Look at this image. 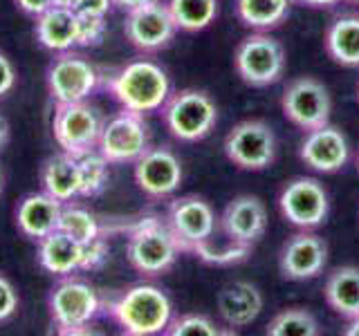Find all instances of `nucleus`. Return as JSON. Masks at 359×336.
Returning a JSON list of instances; mask_svg holds the SVG:
<instances>
[{
    "label": "nucleus",
    "mask_w": 359,
    "mask_h": 336,
    "mask_svg": "<svg viewBox=\"0 0 359 336\" xmlns=\"http://www.w3.org/2000/svg\"><path fill=\"white\" fill-rule=\"evenodd\" d=\"M106 312L123 334L155 336L164 334L173 318V302L155 283H135L106 302Z\"/></svg>",
    "instance_id": "nucleus-1"
},
{
    "label": "nucleus",
    "mask_w": 359,
    "mask_h": 336,
    "mask_svg": "<svg viewBox=\"0 0 359 336\" xmlns=\"http://www.w3.org/2000/svg\"><path fill=\"white\" fill-rule=\"evenodd\" d=\"M106 88L123 110L140 115L162 110L171 97V78L160 63L151 59H135L121 65L108 76Z\"/></svg>",
    "instance_id": "nucleus-2"
},
{
    "label": "nucleus",
    "mask_w": 359,
    "mask_h": 336,
    "mask_svg": "<svg viewBox=\"0 0 359 336\" xmlns=\"http://www.w3.org/2000/svg\"><path fill=\"white\" fill-rule=\"evenodd\" d=\"M104 309L106 302L101 300L97 287L76 274L61 276L48 294L50 321L59 334H90V325Z\"/></svg>",
    "instance_id": "nucleus-3"
},
{
    "label": "nucleus",
    "mask_w": 359,
    "mask_h": 336,
    "mask_svg": "<svg viewBox=\"0 0 359 336\" xmlns=\"http://www.w3.org/2000/svg\"><path fill=\"white\" fill-rule=\"evenodd\" d=\"M180 253L182 249H180L173 231L160 216H144L128 227L126 255L137 274L157 278L171 272Z\"/></svg>",
    "instance_id": "nucleus-4"
},
{
    "label": "nucleus",
    "mask_w": 359,
    "mask_h": 336,
    "mask_svg": "<svg viewBox=\"0 0 359 336\" xmlns=\"http://www.w3.org/2000/svg\"><path fill=\"white\" fill-rule=\"evenodd\" d=\"M162 121L173 139L198 144L207 139L218 123V106L205 90L184 88L171 92L162 106Z\"/></svg>",
    "instance_id": "nucleus-5"
},
{
    "label": "nucleus",
    "mask_w": 359,
    "mask_h": 336,
    "mask_svg": "<svg viewBox=\"0 0 359 336\" xmlns=\"http://www.w3.org/2000/svg\"><path fill=\"white\" fill-rule=\"evenodd\" d=\"M285 50L267 31L245 36L233 52V67L241 81L252 88H269L285 74Z\"/></svg>",
    "instance_id": "nucleus-6"
},
{
    "label": "nucleus",
    "mask_w": 359,
    "mask_h": 336,
    "mask_svg": "<svg viewBox=\"0 0 359 336\" xmlns=\"http://www.w3.org/2000/svg\"><path fill=\"white\" fill-rule=\"evenodd\" d=\"M224 155L241 171H265L276 162L278 141L274 128L263 119L238 121L224 137Z\"/></svg>",
    "instance_id": "nucleus-7"
},
{
    "label": "nucleus",
    "mask_w": 359,
    "mask_h": 336,
    "mask_svg": "<svg viewBox=\"0 0 359 336\" xmlns=\"http://www.w3.org/2000/svg\"><path fill=\"white\" fill-rule=\"evenodd\" d=\"M151 148V128L140 112L123 110L106 119L97 150L108 160L110 166L135 164Z\"/></svg>",
    "instance_id": "nucleus-8"
},
{
    "label": "nucleus",
    "mask_w": 359,
    "mask_h": 336,
    "mask_svg": "<svg viewBox=\"0 0 359 336\" xmlns=\"http://www.w3.org/2000/svg\"><path fill=\"white\" fill-rule=\"evenodd\" d=\"M104 123L106 117L101 115V110L90 106L88 101L59 104L52 117V134L63 153L79 157L97 148Z\"/></svg>",
    "instance_id": "nucleus-9"
},
{
    "label": "nucleus",
    "mask_w": 359,
    "mask_h": 336,
    "mask_svg": "<svg viewBox=\"0 0 359 336\" xmlns=\"http://www.w3.org/2000/svg\"><path fill=\"white\" fill-rule=\"evenodd\" d=\"M278 211L292 227L314 231L330 216V195L317 177H292L278 193Z\"/></svg>",
    "instance_id": "nucleus-10"
},
{
    "label": "nucleus",
    "mask_w": 359,
    "mask_h": 336,
    "mask_svg": "<svg viewBox=\"0 0 359 336\" xmlns=\"http://www.w3.org/2000/svg\"><path fill=\"white\" fill-rule=\"evenodd\" d=\"M280 108H283V115L292 126L308 132L330 123L332 97L330 90L319 78L299 76L285 85L283 97H280Z\"/></svg>",
    "instance_id": "nucleus-11"
},
{
    "label": "nucleus",
    "mask_w": 359,
    "mask_h": 336,
    "mask_svg": "<svg viewBox=\"0 0 359 336\" xmlns=\"http://www.w3.org/2000/svg\"><path fill=\"white\" fill-rule=\"evenodd\" d=\"M166 224L173 231L182 253H194L198 246L216 238L218 218L205 197L182 195L168 204Z\"/></svg>",
    "instance_id": "nucleus-12"
},
{
    "label": "nucleus",
    "mask_w": 359,
    "mask_h": 336,
    "mask_svg": "<svg viewBox=\"0 0 359 336\" xmlns=\"http://www.w3.org/2000/svg\"><path fill=\"white\" fill-rule=\"evenodd\" d=\"M45 78H48V92L56 106L88 101L101 81L97 67L72 50L54 56Z\"/></svg>",
    "instance_id": "nucleus-13"
},
{
    "label": "nucleus",
    "mask_w": 359,
    "mask_h": 336,
    "mask_svg": "<svg viewBox=\"0 0 359 336\" xmlns=\"http://www.w3.org/2000/svg\"><path fill=\"white\" fill-rule=\"evenodd\" d=\"M133 166L135 184L149 200H166L182 186V160L168 146H151Z\"/></svg>",
    "instance_id": "nucleus-14"
},
{
    "label": "nucleus",
    "mask_w": 359,
    "mask_h": 336,
    "mask_svg": "<svg viewBox=\"0 0 359 336\" xmlns=\"http://www.w3.org/2000/svg\"><path fill=\"white\" fill-rule=\"evenodd\" d=\"M123 34H126V41L135 50L144 54H155L166 50L173 43L177 25L171 11H168V5L162 3V0H153V3L144 7L126 11Z\"/></svg>",
    "instance_id": "nucleus-15"
},
{
    "label": "nucleus",
    "mask_w": 359,
    "mask_h": 336,
    "mask_svg": "<svg viewBox=\"0 0 359 336\" xmlns=\"http://www.w3.org/2000/svg\"><path fill=\"white\" fill-rule=\"evenodd\" d=\"M328 265V244L310 229L290 235L278 251V272L285 280L306 283L323 274Z\"/></svg>",
    "instance_id": "nucleus-16"
},
{
    "label": "nucleus",
    "mask_w": 359,
    "mask_h": 336,
    "mask_svg": "<svg viewBox=\"0 0 359 336\" xmlns=\"http://www.w3.org/2000/svg\"><path fill=\"white\" fill-rule=\"evenodd\" d=\"M299 160L323 175L339 173L351 160V144L346 132L332 123L308 130L299 144Z\"/></svg>",
    "instance_id": "nucleus-17"
},
{
    "label": "nucleus",
    "mask_w": 359,
    "mask_h": 336,
    "mask_svg": "<svg viewBox=\"0 0 359 336\" xmlns=\"http://www.w3.org/2000/svg\"><path fill=\"white\" fill-rule=\"evenodd\" d=\"M224 240L254 249L267 231V206L258 195H236L218 218Z\"/></svg>",
    "instance_id": "nucleus-18"
},
{
    "label": "nucleus",
    "mask_w": 359,
    "mask_h": 336,
    "mask_svg": "<svg viewBox=\"0 0 359 336\" xmlns=\"http://www.w3.org/2000/svg\"><path fill=\"white\" fill-rule=\"evenodd\" d=\"M220 318L229 328H247L263 312V294L250 280H231L218 291L216 298Z\"/></svg>",
    "instance_id": "nucleus-19"
},
{
    "label": "nucleus",
    "mask_w": 359,
    "mask_h": 336,
    "mask_svg": "<svg viewBox=\"0 0 359 336\" xmlns=\"http://www.w3.org/2000/svg\"><path fill=\"white\" fill-rule=\"evenodd\" d=\"M63 202L50 193H27L16 206V227L25 238L39 242L45 235L59 229Z\"/></svg>",
    "instance_id": "nucleus-20"
},
{
    "label": "nucleus",
    "mask_w": 359,
    "mask_h": 336,
    "mask_svg": "<svg viewBox=\"0 0 359 336\" xmlns=\"http://www.w3.org/2000/svg\"><path fill=\"white\" fill-rule=\"evenodd\" d=\"M34 20V34L41 48L54 54L79 48V14L67 5H54Z\"/></svg>",
    "instance_id": "nucleus-21"
},
{
    "label": "nucleus",
    "mask_w": 359,
    "mask_h": 336,
    "mask_svg": "<svg viewBox=\"0 0 359 336\" xmlns=\"http://www.w3.org/2000/svg\"><path fill=\"white\" fill-rule=\"evenodd\" d=\"M36 255H39V265L48 274L56 278L72 276L76 272H81L83 244L76 242L65 231L56 229L36 242Z\"/></svg>",
    "instance_id": "nucleus-22"
},
{
    "label": "nucleus",
    "mask_w": 359,
    "mask_h": 336,
    "mask_svg": "<svg viewBox=\"0 0 359 336\" xmlns=\"http://www.w3.org/2000/svg\"><path fill=\"white\" fill-rule=\"evenodd\" d=\"M41 186L59 202H72L81 197V175L79 160L70 153L50 155L41 166Z\"/></svg>",
    "instance_id": "nucleus-23"
},
{
    "label": "nucleus",
    "mask_w": 359,
    "mask_h": 336,
    "mask_svg": "<svg viewBox=\"0 0 359 336\" xmlns=\"http://www.w3.org/2000/svg\"><path fill=\"white\" fill-rule=\"evenodd\" d=\"M323 298L328 307L346 321L359 316V267L341 265L325 276Z\"/></svg>",
    "instance_id": "nucleus-24"
},
{
    "label": "nucleus",
    "mask_w": 359,
    "mask_h": 336,
    "mask_svg": "<svg viewBox=\"0 0 359 336\" xmlns=\"http://www.w3.org/2000/svg\"><path fill=\"white\" fill-rule=\"evenodd\" d=\"M323 45L337 65L359 70V14L348 11V14L337 16L325 27Z\"/></svg>",
    "instance_id": "nucleus-25"
},
{
    "label": "nucleus",
    "mask_w": 359,
    "mask_h": 336,
    "mask_svg": "<svg viewBox=\"0 0 359 336\" xmlns=\"http://www.w3.org/2000/svg\"><path fill=\"white\" fill-rule=\"evenodd\" d=\"M292 5V0H236V16L254 31H269L287 20Z\"/></svg>",
    "instance_id": "nucleus-26"
},
{
    "label": "nucleus",
    "mask_w": 359,
    "mask_h": 336,
    "mask_svg": "<svg viewBox=\"0 0 359 336\" xmlns=\"http://www.w3.org/2000/svg\"><path fill=\"white\" fill-rule=\"evenodd\" d=\"M168 11L177 29L196 34L218 18V0H168Z\"/></svg>",
    "instance_id": "nucleus-27"
},
{
    "label": "nucleus",
    "mask_w": 359,
    "mask_h": 336,
    "mask_svg": "<svg viewBox=\"0 0 359 336\" xmlns=\"http://www.w3.org/2000/svg\"><path fill=\"white\" fill-rule=\"evenodd\" d=\"M59 229L65 231L67 235H72L76 242L88 244L104 235V229L97 220V216L88 206L79 204V202H63L61 209V220H59Z\"/></svg>",
    "instance_id": "nucleus-28"
},
{
    "label": "nucleus",
    "mask_w": 359,
    "mask_h": 336,
    "mask_svg": "<svg viewBox=\"0 0 359 336\" xmlns=\"http://www.w3.org/2000/svg\"><path fill=\"white\" fill-rule=\"evenodd\" d=\"M267 336H319L321 328L317 316L308 307H285L267 323Z\"/></svg>",
    "instance_id": "nucleus-29"
},
{
    "label": "nucleus",
    "mask_w": 359,
    "mask_h": 336,
    "mask_svg": "<svg viewBox=\"0 0 359 336\" xmlns=\"http://www.w3.org/2000/svg\"><path fill=\"white\" fill-rule=\"evenodd\" d=\"M81 175V197H97L104 193L110 179V164L97 148L76 157Z\"/></svg>",
    "instance_id": "nucleus-30"
},
{
    "label": "nucleus",
    "mask_w": 359,
    "mask_h": 336,
    "mask_svg": "<svg viewBox=\"0 0 359 336\" xmlns=\"http://www.w3.org/2000/svg\"><path fill=\"white\" fill-rule=\"evenodd\" d=\"M168 336H220L224 334L216 323L205 314H182V316L171 318L166 332Z\"/></svg>",
    "instance_id": "nucleus-31"
},
{
    "label": "nucleus",
    "mask_w": 359,
    "mask_h": 336,
    "mask_svg": "<svg viewBox=\"0 0 359 336\" xmlns=\"http://www.w3.org/2000/svg\"><path fill=\"white\" fill-rule=\"evenodd\" d=\"M250 246H243V244H233V242H224V246H213V240L198 246L194 251L196 258H200L202 262L207 265H216V267H227V265H236V262H243L247 260L250 255Z\"/></svg>",
    "instance_id": "nucleus-32"
},
{
    "label": "nucleus",
    "mask_w": 359,
    "mask_h": 336,
    "mask_svg": "<svg viewBox=\"0 0 359 336\" xmlns=\"http://www.w3.org/2000/svg\"><path fill=\"white\" fill-rule=\"evenodd\" d=\"M106 36V16H79V48H97Z\"/></svg>",
    "instance_id": "nucleus-33"
},
{
    "label": "nucleus",
    "mask_w": 359,
    "mask_h": 336,
    "mask_svg": "<svg viewBox=\"0 0 359 336\" xmlns=\"http://www.w3.org/2000/svg\"><path fill=\"white\" fill-rule=\"evenodd\" d=\"M18 305H20V298H18L14 283L0 272V325L7 323L9 318H14Z\"/></svg>",
    "instance_id": "nucleus-34"
},
{
    "label": "nucleus",
    "mask_w": 359,
    "mask_h": 336,
    "mask_svg": "<svg viewBox=\"0 0 359 336\" xmlns=\"http://www.w3.org/2000/svg\"><path fill=\"white\" fill-rule=\"evenodd\" d=\"M108 242H106V235L83 244V260H81V272H95L101 265L108 260Z\"/></svg>",
    "instance_id": "nucleus-35"
},
{
    "label": "nucleus",
    "mask_w": 359,
    "mask_h": 336,
    "mask_svg": "<svg viewBox=\"0 0 359 336\" xmlns=\"http://www.w3.org/2000/svg\"><path fill=\"white\" fill-rule=\"evenodd\" d=\"M79 16H108V11L115 7L112 0H63Z\"/></svg>",
    "instance_id": "nucleus-36"
},
{
    "label": "nucleus",
    "mask_w": 359,
    "mask_h": 336,
    "mask_svg": "<svg viewBox=\"0 0 359 336\" xmlns=\"http://www.w3.org/2000/svg\"><path fill=\"white\" fill-rule=\"evenodd\" d=\"M18 81V74H16V67L11 63L9 56L0 50V99H5L11 90L16 88Z\"/></svg>",
    "instance_id": "nucleus-37"
},
{
    "label": "nucleus",
    "mask_w": 359,
    "mask_h": 336,
    "mask_svg": "<svg viewBox=\"0 0 359 336\" xmlns=\"http://www.w3.org/2000/svg\"><path fill=\"white\" fill-rule=\"evenodd\" d=\"M14 3H16V7L22 11V14L36 18V16L43 14V11H48L50 7L59 5L61 0H14Z\"/></svg>",
    "instance_id": "nucleus-38"
},
{
    "label": "nucleus",
    "mask_w": 359,
    "mask_h": 336,
    "mask_svg": "<svg viewBox=\"0 0 359 336\" xmlns=\"http://www.w3.org/2000/svg\"><path fill=\"white\" fill-rule=\"evenodd\" d=\"M292 3L303 5V7H310V9H330L334 5L344 3V0H292Z\"/></svg>",
    "instance_id": "nucleus-39"
},
{
    "label": "nucleus",
    "mask_w": 359,
    "mask_h": 336,
    "mask_svg": "<svg viewBox=\"0 0 359 336\" xmlns=\"http://www.w3.org/2000/svg\"><path fill=\"white\" fill-rule=\"evenodd\" d=\"M149 3H153V0H112V5L119 7L121 11H133V9L144 7V5H149Z\"/></svg>",
    "instance_id": "nucleus-40"
},
{
    "label": "nucleus",
    "mask_w": 359,
    "mask_h": 336,
    "mask_svg": "<svg viewBox=\"0 0 359 336\" xmlns=\"http://www.w3.org/2000/svg\"><path fill=\"white\" fill-rule=\"evenodd\" d=\"M7 141H9V123L3 115H0V150L5 148Z\"/></svg>",
    "instance_id": "nucleus-41"
},
{
    "label": "nucleus",
    "mask_w": 359,
    "mask_h": 336,
    "mask_svg": "<svg viewBox=\"0 0 359 336\" xmlns=\"http://www.w3.org/2000/svg\"><path fill=\"white\" fill-rule=\"evenodd\" d=\"M346 336H359V316L353 318V321H348V328L344 330Z\"/></svg>",
    "instance_id": "nucleus-42"
},
{
    "label": "nucleus",
    "mask_w": 359,
    "mask_h": 336,
    "mask_svg": "<svg viewBox=\"0 0 359 336\" xmlns=\"http://www.w3.org/2000/svg\"><path fill=\"white\" fill-rule=\"evenodd\" d=\"M0 190H3V171H0Z\"/></svg>",
    "instance_id": "nucleus-43"
},
{
    "label": "nucleus",
    "mask_w": 359,
    "mask_h": 336,
    "mask_svg": "<svg viewBox=\"0 0 359 336\" xmlns=\"http://www.w3.org/2000/svg\"><path fill=\"white\" fill-rule=\"evenodd\" d=\"M344 3H359V0H344Z\"/></svg>",
    "instance_id": "nucleus-44"
},
{
    "label": "nucleus",
    "mask_w": 359,
    "mask_h": 336,
    "mask_svg": "<svg viewBox=\"0 0 359 336\" xmlns=\"http://www.w3.org/2000/svg\"><path fill=\"white\" fill-rule=\"evenodd\" d=\"M357 171H359V155H357Z\"/></svg>",
    "instance_id": "nucleus-45"
},
{
    "label": "nucleus",
    "mask_w": 359,
    "mask_h": 336,
    "mask_svg": "<svg viewBox=\"0 0 359 336\" xmlns=\"http://www.w3.org/2000/svg\"><path fill=\"white\" fill-rule=\"evenodd\" d=\"M357 99H359V83H357Z\"/></svg>",
    "instance_id": "nucleus-46"
},
{
    "label": "nucleus",
    "mask_w": 359,
    "mask_h": 336,
    "mask_svg": "<svg viewBox=\"0 0 359 336\" xmlns=\"http://www.w3.org/2000/svg\"><path fill=\"white\" fill-rule=\"evenodd\" d=\"M61 3H63V0H61Z\"/></svg>",
    "instance_id": "nucleus-47"
}]
</instances>
